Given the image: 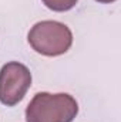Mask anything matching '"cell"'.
I'll return each mask as SVG.
<instances>
[{"instance_id":"1","label":"cell","mask_w":121,"mask_h":122,"mask_svg":"<svg viewBox=\"0 0 121 122\" xmlns=\"http://www.w3.org/2000/svg\"><path fill=\"white\" fill-rule=\"evenodd\" d=\"M78 114L74 97L66 92H37L26 108V122H73Z\"/></svg>"},{"instance_id":"2","label":"cell","mask_w":121,"mask_h":122,"mask_svg":"<svg viewBox=\"0 0 121 122\" xmlns=\"http://www.w3.org/2000/svg\"><path fill=\"white\" fill-rule=\"evenodd\" d=\"M27 40L36 53L46 57H59L70 50L73 44V33L64 23L43 20L30 29Z\"/></svg>"},{"instance_id":"3","label":"cell","mask_w":121,"mask_h":122,"mask_svg":"<svg viewBox=\"0 0 121 122\" xmlns=\"http://www.w3.org/2000/svg\"><path fill=\"white\" fill-rule=\"evenodd\" d=\"M31 87L30 70L19 62L10 61L0 70V102L6 107L17 105Z\"/></svg>"},{"instance_id":"4","label":"cell","mask_w":121,"mask_h":122,"mask_svg":"<svg viewBox=\"0 0 121 122\" xmlns=\"http://www.w3.org/2000/svg\"><path fill=\"white\" fill-rule=\"evenodd\" d=\"M43 4L53 10V11H59V13H63V11H68L71 10L78 0H41Z\"/></svg>"},{"instance_id":"5","label":"cell","mask_w":121,"mask_h":122,"mask_svg":"<svg viewBox=\"0 0 121 122\" xmlns=\"http://www.w3.org/2000/svg\"><path fill=\"white\" fill-rule=\"evenodd\" d=\"M95 1H98V3H104V4H110V3H114V1H117V0H95Z\"/></svg>"}]
</instances>
